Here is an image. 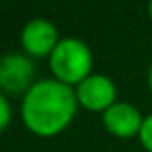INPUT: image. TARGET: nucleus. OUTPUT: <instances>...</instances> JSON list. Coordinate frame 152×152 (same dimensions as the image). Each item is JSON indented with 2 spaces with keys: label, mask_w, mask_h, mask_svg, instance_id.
<instances>
[{
  "label": "nucleus",
  "mask_w": 152,
  "mask_h": 152,
  "mask_svg": "<svg viewBox=\"0 0 152 152\" xmlns=\"http://www.w3.org/2000/svg\"><path fill=\"white\" fill-rule=\"evenodd\" d=\"M139 139H141V145L145 146L148 152H152V114L146 115L145 121H142L141 133H139Z\"/></svg>",
  "instance_id": "nucleus-7"
},
{
  "label": "nucleus",
  "mask_w": 152,
  "mask_h": 152,
  "mask_svg": "<svg viewBox=\"0 0 152 152\" xmlns=\"http://www.w3.org/2000/svg\"><path fill=\"white\" fill-rule=\"evenodd\" d=\"M12 121V108H10V102L8 98L0 93V133L10 125Z\"/></svg>",
  "instance_id": "nucleus-8"
},
{
  "label": "nucleus",
  "mask_w": 152,
  "mask_h": 152,
  "mask_svg": "<svg viewBox=\"0 0 152 152\" xmlns=\"http://www.w3.org/2000/svg\"><path fill=\"white\" fill-rule=\"evenodd\" d=\"M148 18H150V21H152V2L148 4Z\"/></svg>",
  "instance_id": "nucleus-10"
},
{
  "label": "nucleus",
  "mask_w": 152,
  "mask_h": 152,
  "mask_svg": "<svg viewBox=\"0 0 152 152\" xmlns=\"http://www.w3.org/2000/svg\"><path fill=\"white\" fill-rule=\"evenodd\" d=\"M77 106L75 89L58 79H39L21 100V119L31 133L54 137L71 123Z\"/></svg>",
  "instance_id": "nucleus-1"
},
{
  "label": "nucleus",
  "mask_w": 152,
  "mask_h": 152,
  "mask_svg": "<svg viewBox=\"0 0 152 152\" xmlns=\"http://www.w3.org/2000/svg\"><path fill=\"white\" fill-rule=\"evenodd\" d=\"M35 85V64L31 56L8 52L0 56V93L6 96L23 94Z\"/></svg>",
  "instance_id": "nucleus-3"
},
{
  "label": "nucleus",
  "mask_w": 152,
  "mask_h": 152,
  "mask_svg": "<svg viewBox=\"0 0 152 152\" xmlns=\"http://www.w3.org/2000/svg\"><path fill=\"white\" fill-rule=\"evenodd\" d=\"M79 106L89 112H106L115 104V85L104 73H93L75 89Z\"/></svg>",
  "instance_id": "nucleus-4"
},
{
  "label": "nucleus",
  "mask_w": 152,
  "mask_h": 152,
  "mask_svg": "<svg viewBox=\"0 0 152 152\" xmlns=\"http://www.w3.org/2000/svg\"><path fill=\"white\" fill-rule=\"evenodd\" d=\"M50 71L54 79L64 85H79L93 75V52L83 41L75 37L60 39L48 56Z\"/></svg>",
  "instance_id": "nucleus-2"
},
{
  "label": "nucleus",
  "mask_w": 152,
  "mask_h": 152,
  "mask_svg": "<svg viewBox=\"0 0 152 152\" xmlns=\"http://www.w3.org/2000/svg\"><path fill=\"white\" fill-rule=\"evenodd\" d=\"M148 89H150V93H152V64H150V67H148Z\"/></svg>",
  "instance_id": "nucleus-9"
},
{
  "label": "nucleus",
  "mask_w": 152,
  "mask_h": 152,
  "mask_svg": "<svg viewBox=\"0 0 152 152\" xmlns=\"http://www.w3.org/2000/svg\"><path fill=\"white\" fill-rule=\"evenodd\" d=\"M145 118L137 106L129 102H115L102 114V125L108 133L118 139H131L141 133V127Z\"/></svg>",
  "instance_id": "nucleus-6"
},
{
  "label": "nucleus",
  "mask_w": 152,
  "mask_h": 152,
  "mask_svg": "<svg viewBox=\"0 0 152 152\" xmlns=\"http://www.w3.org/2000/svg\"><path fill=\"white\" fill-rule=\"evenodd\" d=\"M21 46L27 56L31 58H42V56H50L56 45L60 42L58 39V29L56 25L48 19L35 18L25 23L21 29Z\"/></svg>",
  "instance_id": "nucleus-5"
}]
</instances>
